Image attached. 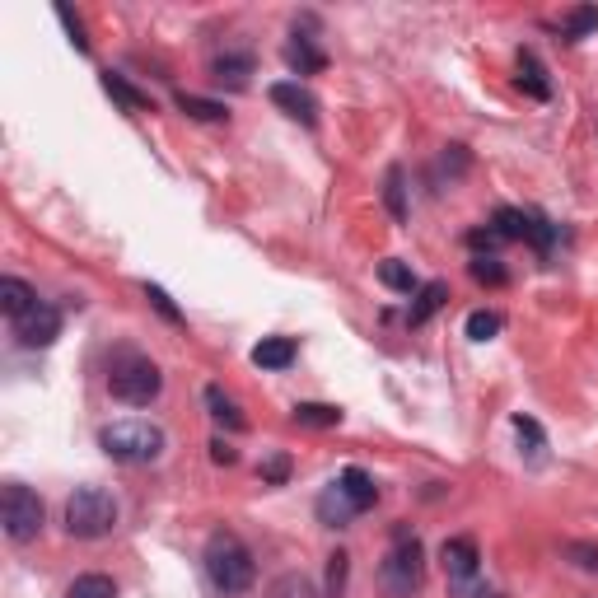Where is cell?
Wrapping results in <instances>:
<instances>
[{"mask_svg": "<svg viewBox=\"0 0 598 598\" xmlns=\"http://www.w3.org/2000/svg\"><path fill=\"white\" fill-rule=\"evenodd\" d=\"M374 584H379V594L384 598H412L416 589L426 584V552H421L416 533H407L402 524L393 528V552L379 561Z\"/></svg>", "mask_w": 598, "mask_h": 598, "instance_id": "cell-1", "label": "cell"}, {"mask_svg": "<svg viewBox=\"0 0 598 598\" xmlns=\"http://www.w3.org/2000/svg\"><path fill=\"white\" fill-rule=\"evenodd\" d=\"M206 580H211L215 594H243V589H253L257 580V566H253V552L239 542V533H211L206 542Z\"/></svg>", "mask_w": 598, "mask_h": 598, "instance_id": "cell-2", "label": "cell"}, {"mask_svg": "<svg viewBox=\"0 0 598 598\" xmlns=\"http://www.w3.org/2000/svg\"><path fill=\"white\" fill-rule=\"evenodd\" d=\"M164 430L155 426V421H113V426L99 430V449L113 463H122V468H145V463H155L159 454H164Z\"/></svg>", "mask_w": 598, "mask_h": 598, "instance_id": "cell-3", "label": "cell"}, {"mask_svg": "<svg viewBox=\"0 0 598 598\" xmlns=\"http://www.w3.org/2000/svg\"><path fill=\"white\" fill-rule=\"evenodd\" d=\"M159 388H164V374L141 351H122L113 360V370H108V393L117 402H127V407H150L159 398Z\"/></svg>", "mask_w": 598, "mask_h": 598, "instance_id": "cell-4", "label": "cell"}, {"mask_svg": "<svg viewBox=\"0 0 598 598\" xmlns=\"http://www.w3.org/2000/svg\"><path fill=\"white\" fill-rule=\"evenodd\" d=\"M117 528V500L103 491V486H80L71 500H66V533L80 542L108 538Z\"/></svg>", "mask_w": 598, "mask_h": 598, "instance_id": "cell-5", "label": "cell"}, {"mask_svg": "<svg viewBox=\"0 0 598 598\" xmlns=\"http://www.w3.org/2000/svg\"><path fill=\"white\" fill-rule=\"evenodd\" d=\"M0 524H5V538L10 542H33L43 533V496L29 491L24 482H10L0 491Z\"/></svg>", "mask_w": 598, "mask_h": 598, "instance_id": "cell-6", "label": "cell"}, {"mask_svg": "<svg viewBox=\"0 0 598 598\" xmlns=\"http://www.w3.org/2000/svg\"><path fill=\"white\" fill-rule=\"evenodd\" d=\"M19 346H52L61 337V309H52L47 299H38L29 314L15 323Z\"/></svg>", "mask_w": 598, "mask_h": 598, "instance_id": "cell-7", "label": "cell"}, {"mask_svg": "<svg viewBox=\"0 0 598 598\" xmlns=\"http://www.w3.org/2000/svg\"><path fill=\"white\" fill-rule=\"evenodd\" d=\"M271 103H276L285 117L304 122V127H314L318 122V99L299 85V80H276V85H271Z\"/></svg>", "mask_w": 598, "mask_h": 598, "instance_id": "cell-8", "label": "cell"}, {"mask_svg": "<svg viewBox=\"0 0 598 598\" xmlns=\"http://www.w3.org/2000/svg\"><path fill=\"white\" fill-rule=\"evenodd\" d=\"M440 561H444V575L449 580H472L477 566H482V552H477V538H444L440 547Z\"/></svg>", "mask_w": 598, "mask_h": 598, "instance_id": "cell-9", "label": "cell"}, {"mask_svg": "<svg viewBox=\"0 0 598 598\" xmlns=\"http://www.w3.org/2000/svg\"><path fill=\"white\" fill-rule=\"evenodd\" d=\"M33 304H38V290H33L29 281H19V276H0V314L10 318V323H19Z\"/></svg>", "mask_w": 598, "mask_h": 598, "instance_id": "cell-10", "label": "cell"}, {"mask_svg": "<svg viewBox=\"0 0 598 598\" xmlns=\"http://www.w3.org/2000/svg\"><path fill=\"white\" fill-rule=\"evenodd\" d=\"M314 510H318V524H323V528H346V524H351V519L360 514L356 505H351V496H346V491H342L337 482H332L328 491L318 496Z\"/></svg>", "mask_w": 598, "mask_h": 598, "instance_id": "cell-11", "label": "cell"}, {"mask_svg": "<svg viewBox=\"0 0 598 598\" xmlns=\"http://www.w3.org/2000/svg\"><path fill=\"white\" fill-rule=\"evenodd\" d=\"M299 356L295 337H262V342L253 346V365L257 370H290Z\"/></svg>", "mask_w": 598, "mask_h": 598, "instance_id": "cell-12", "label": "cell"}, {"mask_svg": "<svg viewBox=\"0 0 598 598\" xmlns=\"http://www.w3.org/2000/svg\"><path fill=\"white\" fill-rule=\"evenodd\" d=\"M248 75H253V57L248 52H225V57L211 61V80L225 89H248Z\"/></svg>", "mask_w": 598, "mask_h": 598, "instance_id": "cell-13", "label": "cell"}, {"mask_svg": "<svg viewBox=\"0 0 598 598\" xmlns=\"http://www.w3.org/2000/svg\"><path fill=\"white\" fill-rule=\"evenodd\" d=\"M444 299H449V285H444V281H426L421 290H416V304L407 309V323H412V328L430 323V318L444 309Z\"/></svg>", "mask_w": 598, "mask_h": 598, "instance_id": "cell-14", "label": "cell"}, {"mask_svg": "<svg viewBox=\"0 0 598 598\" xmlns=\"http://www.w3.org/2000/svg\"><path fill=\"white\" fill-rule=\"evenodd\" d=\"M337 486H342L346 496H351V505H356L360 514L374 510V500H379V486H374V477L365 468H346L342 477H337Z\"/></svg>", "mask_w": 598, "mask_h": 598, "instance_id": "cell-15", "label": "cell"}, {"mask_svg": "<svg viewBox=\"0 0 598 598\" xmlns=\"http://www.w3.org/2000/svg\"><path fill=\"white\" fill-rule=\"evenodd\" d=\"M285 61H290V71H299V75H318L328 66L323 47H318L314 38H299V33H295V43L285 47Z\"/></svg>", "mask_w": 598, "mask_h": 598, "instance_id": "cell-16", "label": "cell"}, {"mask_svg": "<svg viewBox=\"0 0 598 598\" xmlns=\"http://www.w3.org/2000/svg\"><path fill=\"white\" fill-rule=\"evenodd\" d=\"M519 89L528 99H552V80L542 71V61L533 52H519Z\"/></svg>", "mask_w": 598, "mask_h": 598, "instance_id": "cell-17", "label": "cell"}, {"mask_svg": "<svg viewBox=\"0 0 598 598\" xmlns=\"http://www.w3.org/2000/svg\"><path fill=\"white\" fill-rule=\"evenodd\" d=\"M201 398H206V407H211V416L220 421V426H229V430H243V426H248V421H243V412H239V402L229 398L220 384H206V393H201Z\"/></svg>", "mask_w": 598, "mask_h": 598, "instance_id": "cell-18", "label": "cell"}, {"mask_svg": "<svg viewBox=\"0 0 598 598\" xmlns=\"http://www.w3.org/2000/svg\"><path fill=\"white\" fill-rule=\"evenodd\" d=\"M103 89H108V94H113L117 103H122V108H127V113H155V103H150V94H141V89H131L127 80H122V75H103Z\"/></svg>", "mask_w": 598, "mask_h": 598, "instance_id": "cell-19", "label": "cell"}, {"mask_svg": "<svg viewBox=\"0 0 598 598\" xmlns=\"http://www.w3.org/2000/svg\"><path fill=\"white\" fill-rule=\"evenodd\" d=\"M295 426H314V430L342 426V407H328V402H295Z\"/></svg>", "mask_w": 598, "mask_h": 598, "instance_id": "cell-20", "label": "cell"}, {"mask_svg": "<svg viewBox=\"0 0 598 598\" xmlns=\"http://www.w3.org/2000/svg\"><path fill=\"white\" fill-rule=\"evenodd\" d=\"M379 281L388 285V290H398V295H416L421 285H416V271L402 262V257H388V262H379Z\"/></svg>", "mask_w": 598, "mask_h": 598, "instance_id": "cell-21", "label": "cell"}, {"mask_svg": "<svg viewBox=\"0 0 598 598\" xmlns=\"http://www.w3.org/2000/svg\"><path fill=\"white\" fill-rule=\"evenodd\" d=\"M66 598H117V584H113V575H80V580L66 589Z\"/></svg>", "mask_w": 598, "mask_h": 598, "instance_id": "cell-22", "label": "cell"}, {"mask_svg": "<svg viewBox=\"0 0 598 598\" xmlns=\"http://www.w3.org/2000/svg\"><path fill=\"white\" fill-rule=\"evenodd\" d=\"M267 598H318V589H314V580H309V575L290 570V575H281V580H271Z\"/></svg>", "mask_w": 598, "mask_h": 598, "instance_id": "cell-23", "label": "cell"}, {"mask_svg": "<svg viewBox=\"0 0 598 598\" xmlns=\"http://www.w3.org/2000/svg\"><path fill=\"white\" fill-rule=\"evenodd\" d=\"M178 108H183L187 117H197V122H225V103L215 99H201V94H178Z\"/></svg>", "mask_w": 598, "mask_h": 598, "instance_id": "cell-24", "label": "cell"}, {"mask_svg": "<svg viewBox=\"0 0 598 598\" xmlns=\"http://www.w3.org/2000/svg\"><path fill=\"white\" fill-rule=\"evenodd\" d=\"M384 206H388L393 220H407V187H402V169H398V164L384 173Z\"/></svg>", "mask_w": 598, "mask_h": 598, "instance_id": "cell-25", "label": "cell"}, {"mask_svg": "<svg viewBox=\"0 0 598 598\" xmlns=\"http://www.w3.org/2000/svg\"><path fill=\"white\" fill-rule=\"evenodd\" d=\"M468 271H472V281H482V285H505V267H500V257L477 253L468 262Z\"/></svg>", "mask_w": 598, "mask_h": 598, "instance_id": "cell-26", "label": "cell"}, {"mask_svg": "<svg viewBox=\"0 0 598 598\" xmlns=\"http://www.w3.org/2000/svg\"><path fill=\"white\" fill-rule=\"evenodd\" d=\"M496 332H500V314H491V309L468 314V337H472V342H491Z\"/></svg>", "mask_w": 598, "mask_h": 598, "instance_id": "cell-27", "label": "cell"}, {"mask_svg": "<svg viewBox=\"0 0 598 598\" xmlns=\"http://www.w3.org/2000/svg\"><path fill=\"white\" fill-rule=\"evenodd\" d=\"M346 570H351V556L332 552L328 556V598H342L346 594Z\"/></svg>", "mask_w": 598, "mask_h": 598, "instance_id": "cell-28", "label": "cell"}, {"mask_svg": "<svg viewBox=\"0 0 598 598\" xmlns=\"http://www.w3.org/2000/svg\"><path fill=\"white\" fill-rule=\"evenodd\" d=\"M514 430H519V440L528 444V454L538 458L542 444H547V440H542V426H538V421H533V416H514Z\"/></svg>", "mask_w": 598, "mask_h": 598, "instance_id": "cell-29", "label": "cell"}, {"mask_svg": "<svg viewBox=\"0 0 598 598\" xmlns=\"http://www.w3.org/2000/svg\"><path fill=\"white\" fill-rule=\"evenodd\" d=\"M566 561L580 570H598V542H566Z\"/></svg>", "mask_w": 598, "mask_h": 598, "instance_id": "cell-30", "label": "cell"}, {"mask_svg": "<svg viewBox=\"0 0 598 598\" xmlns=\"http://www.w3.org/2000/svg\"><path fill=\"white\" fill-rule=\"evenodd\" d=\"M598 29V10H575L566 24V38H584V33H594Z\"/></svg>", "mask_w": 598, "mask_h": 598, "instance_id": "cell-31", "label": "cell"}, {"mask_svg": "<svg viewBox=\"0 0 598 598\" xmlns=\"http://www.w3.org/2000/svg\"><path fill=\"white\" fill-rule=\"evenodd\" d=\"M285 477H290V458H285V454H271L267 463H262V482H271V486H281Z\"/></svg>", "mask_w": 598, "mask_h": 598, "instance_id": "cell-32", "label": "cell"}, {"mask_svg": "<svg viewBox=\"0 0 598 598\" xmlns=\"http://www.w3.org/2000/svg\"><path fill=\"white\" fill-rule=\"evenodd\" d=\"M57 19L61 24H66V33H71V43L80 47V52H89V38H85V24H80V19L71 15V10H66V5H57Z\"/></svg>", "mask_w": 598, "mask_h": 598, "instance_id": "cell-33", "label": "cell"}, {"mask_svg": "<svg viewBox=\"0 0 598 598\" xmlns=\"http://www.w3.org/2000/svg\"><path fill=\"white\" fill-rule=\"evenodd\" d=\"M145 299H150V304H155V309H159V314H164V318H169V323H183V314L173 309V299L164 295L159 285H145Z\"/></svg>", "mask_w": 598, "mask_h": 598, "instance_id": "cell-34", "label": "cell"}, {"mask_svg": "<svg viewBox=\"0 0 598 598\" xmlns=\"http://www.w3.org/2000/svg\"><path fill=\"white\" fill-rule=\"evenodd\" d=\"M454 598H500L491 584H477V580H458L454 584Z\"/></svg>", "mask_w": 598, "mask_h": 598, "instance_id": "cell-35", "label": "cell"}, {"mask_svg": "<svg viewBox=\"0 0 598 598\" xmlns=\"http://www.w3.org/2000/svg\"><path fill=\"white\" fill-rule=\"evenodd\" d=\"M468 248H500L496 229H491V225H486V229H472V234H468Z\"/></svg>", "mask_w": 598, "mask_h": 598, "instance_id": "cell-36", "label": "cell"}, {"mask_svg": "<svg viewBox=\"0 0 598 598\" xmlns=\"http://www.w3.org/2000/svg\"><path fill=\"white\" fill-rule=\"evenodd\" d=\"M211 458H215V463H220V468H229V463H234V458H239V454H234V449H229L225 440H211Z\"/></svg>", "mask_w": 598, "mask_h": 598, "instance_id": "cell-37", "label": "cell"}]
</instances>
